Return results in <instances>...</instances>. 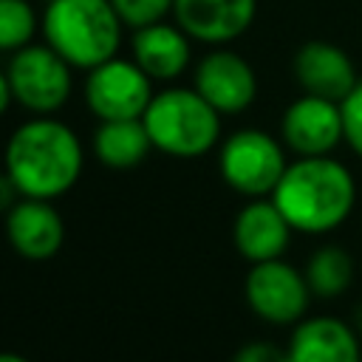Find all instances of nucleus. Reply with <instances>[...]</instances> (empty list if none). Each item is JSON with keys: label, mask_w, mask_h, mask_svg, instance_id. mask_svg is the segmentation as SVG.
<instances>
[{"label": "nucleus", "mask_w": 362, "mask_h": 362, "mask_svg": "<svg viewBox=\"0 0 362 362\" xmlns=\"http://www.w3.org/2000/svg\"><path fill=\"white\" fill-rule=\"evenodd\" d=\"M85 150L79 136L54 116L23 122L6 141L3 170L25 198L54 201L74 189L82 175Z\"/></svg>", "instance_id": "1"}, {"label": "nucleus", "mask_w": 362, "mask_h": 362, "mask_svg": "<svg viewBox=\"0 0 362 362\" xmlns=\"http://www.w3.org/2000/svg\"><path fill=\"white\" fill-rule=\"evenodd\" d=\"M272 201L294 232L322 235L337 229L354 209L356 184L351 170L328 156H300L286 167Z\"/></svg>", "instance_id": "2"}, {"label": "nucleus", "mask_w": 362, "mask_h": 362, "mask_svg": "<svg viewBox=\"0 0 362 362\" xmlns=\"http://www.w3.org/2000/svg\"><path fill=\"white\" fill-rule=\"evenodd\" d=\"M40 28L71 68L90 71L119 54L124 23L110 0H48Z\"/></svg>", "instance_id": "3"}, {"label": "nucleus", "mask_w": 362, "mask_h": 362, "mask_svg": "<svg viewBox=\"0 0 362 362\" xmlns=\"http://www.w3.org/2000/svg\"><path fill=\"white\" fill-rule=\"evenodd\" d=\"M156 150L175 158H198L221 139V113L195 88H164L153 93L141 116Z\"/></svg>", "instance_id": "4"}, {"label": "nucleus", "mask_w": 362, "mask_h": 362, "mask_svg": "<svg viewBox=\"0 0 362 362\" xmlns=\"http://www.w3.org/2000/svg\"><path fill=\"white\" fill-rule=\"evenodd\" d=\"M288 161L283 144L257 127H243L226 136L218 153L221 178L240 195L263 198L272 195L283 178Z\"/></svg>", "instance_id": "5"}, {"label": "nucleus", "mask_w": 362, "mask_h": 362, "mask_svg": "<svg viewBox=\"0 0 362 362\" xmlns=\"http://www.w3.org/2000/svg\"><path fill=\"white\" fill-rule=\"evenodd\" d=\"M11 96L17 105L37 116H51L57 113L74 88L71 79V65L45 42V45H23L20 51L11 54L8 68H6Z\"/></svg>", "instance_id": "6"}, {"label": "nucleus", "mask_w": 362, "mask_h": 362, "mask_svg": "<svg viewBox=\"0 0 362 362\" xmlns=\"http://www.w3.org/2000/svg\"><path fill=\"white\" fill-rule=\"evenodd\" d=\"M153 79L136 65V59L110 57L88 71L85 105L99 119H141L153 99Z\"/></svg>", "instance_id": "7"}, {"label": "nucleus", "mask_w": 362, "mask_h": 362, "mask_svg": "<svg viewBox=\"0 0 362 362\" xmlns=\"http://www.w3.org/2000/svg\"><path fill=\"white\" fill-rule=\"evenodd\" d=\"M243 294H246L249 308L260 320L272 325H291L303 320L311 288L300 269L274 257V260L252 263L246 283H243Z\"/></svg>", "instance_id": "8"}, {"label": "nucleus", "mask_w": 362, "mask_h": 362, "mask_svg": "<svg viewBox=\"0 0 362 362\" xmlns=\"http://www.w3.org/2000/svg\"><path fill=\"white\" fill-rule=\"evenodd\" d=\"M192 88L221 116H235V113H243L255 102V96H257V76H255V68L240 54L215 45L195 65Z\"/></svg>", "instance_id": "9"}, {"label": "nucleus", "mask_w": 362, "mask_h": 362, "mask_svg": "<svg viewBox=\"0 0 362 362\" xmlns=\"http://www.w3.org/2000/svg\"><path fill=\"white\" fill-rule=\"evenodd\" d=\"M280 136L283 144L297 156H328L345 139L339 102L303 93L286 107L280 119Z\"/></svg>", "instance_id": "10"}, {"label": "nucleus", "mask_w": 362, "mask_h": 362, "mask_svg": "<svg viewBox=\"0 0 362 362\" xmlns=\"http://www.w3.org/2000/svg\"><path fill=\"white\" fill-rule=\"evenodd\" d=\"M6 238L25 260H48L65 243V221L45 198H20L6 212Z\"/></svg>", "instance_id": "11"}, {"label": "nucleus", "mask_w": 362, "mask_h": 362, "mask_svg": "<svg viewBox=\"0 0 362 362\" xmlns=\"http://www.w3.org/2000/svg\"><path fill=\"white\" fill-rule=\"evenodd\" d=\"M257 0H175L173 17L189 40L226 45L249 31Z\"/></svg>", "instance_id": "12"}, {"label": "nucleus", "mask_w": 362, "mask_h": 362, "mask_svg": "<svg viewBox=\"0 0 362 362\" xmlns=\"http://www.w3.org/2000/svg\"><path fill=\"white\" fill-rule=\"evenodd\" d=\"M294 79L303 93H314L322 99L342 102L351 88L359 82L351 57L325 40L303 42L294 54Z\"/></svg>", "instance_id": "13"}, {"label": "nucleus", "mask_w": 362, "mask_h": 362, "mask_svg": "<svg viewBox=\"0 0 362 362\" xmlns=\"http://www.w3.org/2000/svg\"><path fill=\"white\" fill-rule=\"evenodd\" d=\"M291 223L286 221V215L280 212V206L269 198H252L235 218L232 226V240L235 249L252 260V263H263V260H274L286 252L288 240H291Z\"/></svg>", "instance_id": "14"}, {"label": "nucleus", "mask_w": 362, "mask_h": 362, "mask_svg": "<svg viewBox=\"0 0 362 362\" xmlns=\"http://www.w3.org/2000/svg\"><path fill=\"white\" fill-rule=\"evenodd\" d=\"M130 51L136 65L153 79V82H173L181 76L189 65V37L178 23H150L141 28H133Z\"/></svg>", "instance_id": "15"}, {"label": "nucleus", "mask_w": 362, "mask_h": 362, "mask_svg": "<svg viewBox=\"0 0 362 362\" xmlns=\"http://www.w3.org/2000/svg\"><path fill=\"white\" fill-rule=\"evenodd\" d=\"M286 351L291 362H362L354 328L337 317L300 320Z\"/></svg>", "instance_id": "16"}, {"label": "nucleus", "mask_w": 362, "mask_h": 362, "mask_svg": "<svg viewBox=\"0 0 362 362\" xmlns=\"http://www.w3.org/2000/svg\"><path fill=\"white\" fill-rule=\"evenodd\" d=\"M156 150L141 119H107L93 133V153L110 170H133Z\"/></svg>", "instance_id": "17"}, {"label": "nucleus", "mask_w": 362, "mask_h": 362, "mask_svg": "<svg viewBox=\"0 0 362 362\" xmlns=\"http://www.w3.org/2000/svg\"><path fill=\"white\" fill-rule=\"evenodd\" d=\"M305 283L311 294L328 300L339 297L354 280V257L342 246H320L305 263Z\"/></svg>", "instance_id": "18"}, {"label": "nucleus", "mask_w": 362, "mask_h": 362, "mask_svg": "<svg viewBox=\"0 0 362 362\" xmlns=\"http://www.w3.org/2000/svg\"><path fill=\"white\" fill-rule=\"evenodd\" d=\"M40 28L37 11L28 0H0V51H20Z\"/></svg>", "instance_id": "19"}, {"label": "nucleus", "mask_w": 362, "mask_h": 362, "mask_svg": "<svg viewBox=\"0 0 362 362\" xmlns=\"http://www.w3.org/2000/svg\"><path fill=\"white\" fill-rule=\"evenodd\" d=\"M110 3L119 11V17H122L124 25L141 28V25L158 23L167 14H173V3L175 0H110Z\"/></svg>", "instance_id": "20"}, {"label": "nucleus", "mask_w": 362, "mask_h": 362, "mask_svg": "<svg viewBox=\"0 0 362 362\" xmlns=\"http://www.w3.org/2000/svg\"><path fill=\"white\" fill-rule=\"evenodd\" d=\"M339 110H342V133H345V141L362 158V79L339 102Z\"/></svg>", "instance_id": "21"}, {"label": "nucleus", "mask_w": 362, "mask_h": 362, "mask_svg": "<svg viewBox=\"0 0 362 362\" xmlns=\"http://www.w3.org/2000/svg\"><path fill=\"white\" fill-rule=\"evenodd\" d=\"M232 362H291L288 351L274 345V342H246L243 348H238V354L232 356Z\"/></svg>", "instance_id": "22"}, {"label": "nucleus", "mask_w": 362, "mask_h": 362, "mask_svg": "<svg viewBox=\"0 0 362 362\" xmlns=\"http://www.w3.org/2000/svg\"><path fill=\"white\" fill-rule=\"evenodd\" d=\"M20 198H23V192L17 189V184L11 181V175L3 170V173H0V212L6 215Z\"/></svg>", "instance_id": "23"}, {"label": "nucleus", "mask_w": 362, "mask_h": 362, "mask_svg": "<svg viewBox=\"0 0 362 362\" xmlns=\"http://www.w3.org/2000/svg\"><path fill=\"white\" fill-rule=\"evenodd\" d=\"M14 102V96H11V85H8V76H6V71H0V116L8 110V105Z\"/></svg>", "instance_id": "24"}, {"label": "nucleus", "mask_w": 362, "mask_h": 362, "mask_svg": "<svg viewBox=\"0 0 362 362\" xmlns=\"http://www.w3.org/2000/svg\"><path fill=\"white\" fill-rule=\"evenodd\" d=\"M0 362H31V359H25L17 351H0Z\"/></svg>", "instance_id": "25"}]
</instances>
